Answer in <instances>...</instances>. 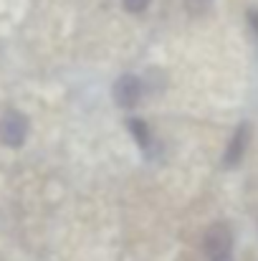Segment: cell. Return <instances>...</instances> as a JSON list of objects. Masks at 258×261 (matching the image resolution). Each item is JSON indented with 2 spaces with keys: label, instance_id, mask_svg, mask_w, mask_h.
Returning <instances> with one entry per match:
<instances>
[{
  "label": "cell",
  "instance_id": "obj_1",
  "mask_svg": "<svg viewBox=\"0 0 258 261\" xmlns=\"http://www.w3.org/2000/svg\"><path fill=\"white\" fill-rule=\"evenodd\" d=\"M231 246H233V236H231V228L225 223H215L208 228L205 233V241H203V249L210 259H220V256H228L231 254Z\"/></svg>",
  "mask_w": 258,
  "mask_h": 261
},
{
  "label": "cell",
  "instance_id": "obj_2",
  "mask_svg": "<svg viewBox=\"0 0 258 261\" xmlns=\"http://www.w3.org/2000/svg\"><path fill=\"white\" fill-rule=\"evenodd\" d=\"M25 135H28V122H25V117L20 112H8L0 119V140L5 145L18 147V145H23Z\"/></svg>",
  "mask_w": 258,
  "mask_h": 261
},
{
  "label": "cell",
  "instance_id": "obj_3",
  "mask_svg": "<svg viewBox=\"0 0 258 261\" xmlns=\"http://www.w3.org/2000/svg\"><path fill=\"white\" fill-rule=\"evenodd\" d=\"M111 94H114L117 107H122V109H132V107L139 101V96H142V84H139V79H137V76L124 74L122 79H117V82H114Z\"/></svg>",
  "mask_w": 258,
  "mask_h": 261
},
{
  "label": "cell",
  "instance_id": "obj_4",
  "mask_svg": "<svg viewBox=\"0 0 258 261\" xmlns=\"http://www.w3.org/2000/svg\"><path fill=\"white\" fill-rule=\"evenodd\" d=\"M246 145H248V124L238 127L236 135H233V140H231V145H228V152H225V165L228 168H233V165L241 163V158L246 152Z\"/></svg>",
  "mask_w": 258,
  "mask_h": 261
},
{
  "label": "cell",
  "instance_id": "obj_5",
  "mask_svg": "<svg viewBox=\"0 0 258 261\" xmlns=\"http://www.w3.org/2000/svg\"><path fill=\"white\" fill-rule=\"evenodd\" d=\"M129 129H132V137L145 147L150 142V127L142 122V119H129Z\"/></svg>",
  "mask_w": 258,
  "mask_h": 261
},
{
  "label": "cell",
  "instance_id": "obj_6",
  "mask_svg": "<svg viewBox=\"0 0 258 261\" xmlns=\"http://www.w3.org/2000/svg\"><path fill=\"white\" fill-rule=\"evenodd\" d=\"M185 3H187V10L190 13H205L213 0H185Z\"/></svg>",
  "mask_w": 258,
  "mask_h": 261
},
{
  "label": "cell",
  "instance_id": "obj_7",
  "mask_svg": "<svg viewBox=\"0 0 258 261\" xmlns=\"http://www.w3.org/2000/svg\"><path fill=\"white\" fill-rule=\"evenodd\" d=\"M147 5H150V0H124V8L129 13H142Z\"/></svg>",
  "mask_w": 258,
  "mask_h": 261
},
{
  "label": "cell",
  "instance_id": "obj_8",
  "mask_svg": "<svg viewBox=\"0 0 258 261\" xmlns=\"http://www.w3.org/2000/svg\"><path fill=\"white\" fill-rule=\"evenodd\" d=\"M248 18H251V23H253V28H256V33H258V10H251Z\"/></svg>",
  "mask_w": 258,
  "mask_h": 261
},
{
  "label": "cell",
  "instance_id": "obj_9",
  "mask_svg": "<svg viewBox=\"0 0 258 261\" xmlns=\"http://www.w3.org/2000/svg\"><path fill=\"white\" fill-rule=\"evenodd\" d=\"M213 261H231L228 256H220V259H213Z\"/></svg>",
  "mask_w": 258,
  "mask_h": 261
}]
</instances>
